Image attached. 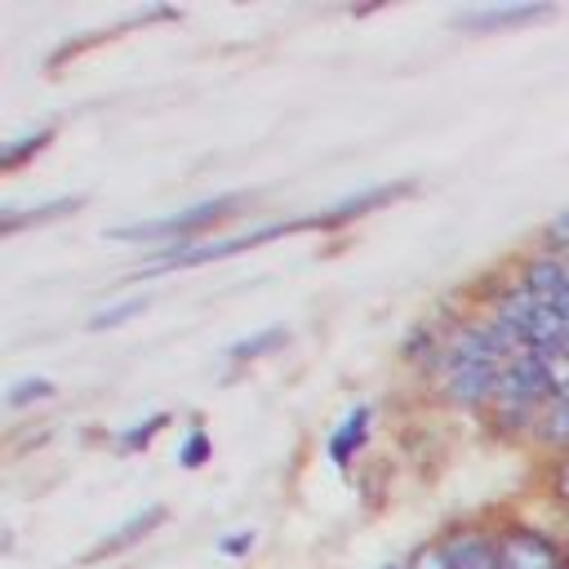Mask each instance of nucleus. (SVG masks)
I'll return each mask as SVG.
<instances>
[{"mask_svg": "<svg viewBox=\"0 0 569 569\" xmlns=\"http://www.w3.org/2000/svg\"><path fill=\"white\" fill-rule=\"evenodd\" d=\"M547 489H551V498L569 511V453L565 458H551V476H547Z\"/></svg>", "mask_w": 569, "mask_h": 569, "instance_id": "obj_20", "label": "nucleus"}, {"mask_svg": "<svg viewBox=\"0 0 569 569\" xmlns=\"http://www.w3.org/2000/svg\"><path fill=\"white\" fill-rule=\"evenodd\" d=\"M53 378H44V373H27V378H18L9 391H4V405L9 409H31V405H44V400H53Z\"/></svg>", "mask_w": 569, "mask_h": 569, "instance_id": "obj_14", "label": "nucleus"}, {"mask_svg": "<svg viewBox=\"0 0 569 569\" xmlns=\"http://www.w3.org/2000/svg\"><path fill=\"white\" fill-rule=\"evenodd\" d=\"M244 204H249L244 191H227V196L196 200V204H187V209H178V213H160V218L129 222V227H111L107 236H111V240H124V244H160V240H164V249H169V244H187V240H196L200 231H209L213 222L231 218V213L244 209Z\"/></svg>", "mask_w": 569, "mask_h": 569, "instance_id": "obj_1", "label": "nucleus"}, {"mask_svg": "<svg viewBox=\"0 0 569 569\" xmlns=\"http://www.w3.org/2000/svg\"><path fill=\"white\" fill-rule=\"evenodd\" d=\"M556 9L551 4H489V9H467L453 18V27L462 31H476V36H489V31H516V27H533V22H547Z\"/></svg>", "mask_w": 569, "mask_h": 569, "instance_id": "obj_5", "label": "nucleus"}, {"mask_svg": "<svg viewBox=\"0 0 569 569\" xmlns=\"http://www.w3.org/2000/svg\"><path fill=\"white\" fill-rule=\"evenodd\" d=\"M147 293L142 298H120V302H111V307H98L89 320H84V329L89 333H102V329H116V325H124V320H133V316H142L147 311Z\"/></svg>", "mask_w": 569, "mask_h": 569, "instance_id": "obj_15", "label": "nucleus"}, {"mask_svg": "<svg viewBox=\"0 0 569 569\" xmlns=\"http://www.w3.org/2000/svg\"><path fill=\"white\" fill-rule=\"evenodd\" d=\"M218 551H222V556H249V551H253V529H236V533H227V538L218 542Z\"/></svg>", "mask_w": 569, "mask_h": 569, "instance_id": "obj_21", "label": "nucleus"}, {"mask_svg": "<svg viewBox=\"0 0 569 569\" xmlns=\"http://www.w3.org/2000/svg\"><path fill=\"white\" fill-rule=\"evenodd\" d=\"M565 569H569V551H565Z\"/></svg>", "mask_w": 569, "mask_h": 569, "instance_id": "obj_23", "label": "nucleus"}, {"mask_svg": "<svg viewBox=\"0 0 569 569\" xmlns=\"http://www.w3.org/2000/svg\"><path fill=\"white\" fill-rule=\"evenodd\" d=\"M369 422H373V409H369V405H351V409L342 413V422L329 431V462H333V467H351V462H356V453H360L365 440H369Z\"/></svg>", "mask_w": 569, "mask_h": 569, "instance_id": "obj_9", "label": "nucleus"}, {"mask_svg": "<svg viewBox=\"0 0 569 569\" xmlns=\"http://www.w3.org/2000/svg\"><path fill=\"white\" fill-rule=\"evenodd\" d=\"M565 271H569V258H556V253H547V249H529V253H520L516 267H511V276H516L538 302H556V298H560Z\"/></svg>", "mask_w": 569, "mask_h": 569, "instance_id": "obj_6", "label": "nucleus"}, {"mask_svg": "<svg viewBox=\"0 0 569 569\" xmlns=\"http://www.w3.org/2000/svg\"><path fill=\"white\" fill-rule=\"evenodd\" d=\"M498 569H565V547L533 525H498Z\"/></svg>", "mask_w": 569, "mask_h": 569, "instance_id": "obj_3", "label": "nucleus"}, {"mask_svg": "<svg viewBox=\"0 0 569 569\" xmlns=\"http://www.w3.org/2000/svg\"><path fill=\"white\" fill-rule=\"evenodd\" d=\"M502 369L507 360H493V365H467V369H453L445 373L431 391L440 396V405L449 409H462V413H489L493 400H498V382H502Z\"/></svg>", "mask_w": 569, "mask_h": 569, "instance_id": "obj_2", "label": "nucleus"}, {"mask_svg": "<svg viewBox=\"0 0 569 569\" xmlns=\"http://www.w3.org/2000/svg\"><path fill=\"white\" fill-rule=\"evenodd\" d=\"M449 547L453 569H498V525H458L449 533H440Z\"/></svg>", "mask_w": 569, "mask_h": 569, "instance_id": "obj_7", "label": "nucleus"}, {"mask_svg": "<svg viewBox=\"0 0 569 569\" xmlns=\"http://www.w3.org/2000/svg\"><path fill=\"white\" fill-rule=\"evenodd\" d=\"M405 569H453V560H449V547H445V538H431V542L413 547V556L405 560Z\"/></svg>", "mask_w": 569, "mask_h": 569, "instance_id": "obj_19", "label": "nucleus"}, {"mask_svg": "<svg viewBox=\"0 0 569 569\" xmlns=\"http://www.w3.org/2000/svg\"><path fill=\"white\" fill-rule=\"evenodd\" d=\"M538 249H547L556 258H569V204L560 213H551V222L538 231Z\"/></svg>", "mask_w": 569, "mask_h": 569, "instance_id": "obj_18", "label": "nucleus"}, {"mask_svg": "<svg viewBox=\"0 0 569 569\" xmlns=\"http://www.w3.org/2000/svg\"><path fill=\"white\" fill-rule=\"evenodd\" d=\"M164 516H169V511H164V502H147V507H142L138 516H129L120 529H111L107 538H98V542L84 551V560H89V565H98V560H107V556H120V551L138 547L147 533H156V529L164 525Z\"/></svg>", "mask_w": 569, "mask_h": 569, "instance_id": "obj_8", "label": "nucleus"}, {"mask_svg": "<svg viewBox=\"0 0 569 569\" xmlns=\"http://www.w3.org/2000/svg\"><path fill=\"white\" fill-rule=\"evenodd\" d=\"M405 196H413V178L378 182V187H365V191H356V196H347V200L329 204L325 213H316V218H311V227L333 231V227H347V222H356V218H365V213H378V209H387V204H396V200H405Z\"/></svg>", "mask_w": 569, "mask_h": 569, "instance_id": "obj_4", "label": "nucleus"}, {"mask_svg": "<svg viewBox=\"0 0 569 569\" xmlns=\"http://www.w3.org/2000/svg\"><path fill=\"white\" fill-rule=\"evenodd\" d=\"M529 445H538V449L551 453V458H565V453H569V400H565V396H551V400L538 409Z\"/></svg>", "mask_w": 569, "mask_h": 569, "instance_id": "obj_10", "label": "nucleus"}, {"mask_svg": "<svg viewBox=\"0 0 569 569\" xmlns=\"http://www.w3.org/2000/svg\"><path fill=\"white\" fill-rule=\"evenodd\" d=\"M284 342H289L284 325H271V329H262V333H249V338L231 342V347H227V360H231V365H249V360H258V356H267V351H276V347H284Z\"/></svg>", "mask_w": 569, "mask_h": 569, "instance_id": "obj_13", "label": "nucleus"}, {"mask_svg": "<svg viewBox=\"0 0 569 569\" xmlns=\"http://www.w3.org/2000/svg\"><path fill=\"white\" fill-rule=\"evenodd\" d=\"M76 209H84V196H53V200L31 204V209H9V213L0 218V231H4V236H18L22 227H44V222H58V218H67V213H76Z\"/></svg>", "mask_w": 569, "mask_h": 569, "instance_id": "obj_11", "label": "nucleus"}, {"mask_svg": "<svg viewBox=\"0 0 569 569\" xmlns=\"http://www.w3.org/2000/svg\"><path fill=\"white\" fill-rule=\"evenodd\" d=\"M53 142V124H40V129H31V133H22V138H13V142H4V151H0V169H22L31 156H40L44 147Z\"/></svg>", "mask_w": 569, "mask_h": 569, "instance_id": "obj_12", "label": "nucleus"}, {"mask_svg": "<svg viewBox=\"0 0 569 569\" xmlns=\"http://www.w3.org/2000/svg\"><path fill=\"white\" fill-rule=\"evenodd\" d=\"M164 422H169V413H147L142 422H129V427L116 436V449H120V453H138V449H147V445L160 436Z\"/></svg>", "mask_w": 569, "mask_h": 569, "instance_id": "obj_16", "label": "nucleus"}, {"mask_svg": "<svg viewBox=\"0 0 569 569\" xmlns=\"http://www.w3.org/2000/svg\"><path fill=\"white\" fill-rule=\"evenodd\" d=\"M387 569H405V565H387Z\"/></svg>", "mask_w": 569, "mask_h": 569, "instance_id": "obj_22", "label": "nucleus"}, {"mask_svg": "<svg viewBox=\"0 0 569 569\" xmlns=\"http://www.w3.org/2000/svg\"><path fill=\"white\" fill-rule=\"evenodd\" d=\"M213 458V440H209V431L204 427H191L187 436H182V445H178V462L187 467V471H196V467H204Z\"/></svg>", "mask_w": 569, "mask_h": 569, "instance_id": "obj_17", "label": "nucleus"}]
</instances>
